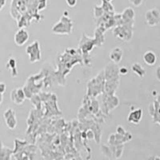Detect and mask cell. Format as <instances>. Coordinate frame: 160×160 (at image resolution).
Masks as SVG:
<instances>
[{
    "mask_svg": "<svg viewBox=\"0 0 160 160\" xmlns=\"http://www.w3.org/2000/svg\"><path fill=\"white\" fill-rule=\"evenodd\" d=\"M155 78H157V80H158L160 82V66H158L155 69Z\"/></svg>",
    "mask_w": 160,
    "mask_h": 160,
    "instance_id": "14",
    "label": "cell"
},
{
    "mask_svg": "<svg viewBox=\"0 0 160 160\" xmlns=\"http://www.w3.org/2000/svg\"><path fill=\"white\" fill-rule=\"evenodd\" d=\"M118 72H119L120 75H125L128 73V69L126 68V67H122V68H120L119 69H118Z\"/></svg>",
    "mask_w": 160,
    "mask_h": 160,
    "instance_id": "13",
    "label": "cell"
},
{
    "mask_svg": "<svg viewBox=\"0 0 160 160\" xmlns=\"http://www.w3.org/2000/svg\"><path fill=\"white\" fill-rule=\"evenodd\" d=\"M122 56H123V51L121 48H118V47L113 48L109 55L110 59L115 64L119 63L122 61Z\"/></svg>",
    "mask_w": 160,
    "mask_h": 160,
    "instance_id": "6",
    "label": "cell"
},
{
    "mask_svg": "<svg viewBox=\"0 0 160 160\" xmlns=\"http://www.w3.org/2000/svg\"><path fill=\"white\" fill-rule=\"evenodd\" d=\"M129 2L135 7H139L142 4V0H129Z\"/></svg>",
    "mask_w": 160,
    "mask_h": 160,
    "instance_id": "12",
    "label": "cell"
},
{
    "mask_svg": "<svg viewBox=\"0 0 160 160\" xmlns=\"http://www.w3.org/2000/svg\"><path fill=\"white\" fill-rule=\"evenodd\" d=\"M108 2H111V1H112V0H107Z\"/></svg>",
    "mask_w": 160,
    "mask_h": 160,
    "instance_id": "17",
    "label": "cell"
},
{
    "mask_svg": "<svg viewBox=\"0 0 160 160\" xmlns=\"http://www.w3.org/2000/svg\"><path fill=\"white\" fill-rule=\"evenodd\" d=\"M6 88H7V87H6L5 83L4 82H1V84H0V92H1V95H3Z\"/></svg>",
    "mask_w": 160,
    "mask_h": 160,
    "instance_id": "15",
    "label": "cell"
},
{
    "mask_svg": "<svg viewBox=\"0 0 160 160\" xmlns=\"http://www.w3.org/2000/svg\"><path fill=\"white\" fill-rule=\"evenodd\" d=\"M146 22L150 27H154L159 23L160 12L158 9H151L148 11L145 14Z\"/></svg>",
    "mask_w": 160,
    "mask_h": 160,
    "instance_id": "1",
    "label": "cell"
},
{
    "mask_svg": "<svg viewBox=\"0 0 160 160\" xmlns=\"http://www.w3.org/2000/svg\"><path fill=\"white\" fill-rule=\"evenodd\" d=\"M29 33H28V31L27 30L19 29L15 34L14 40H15V42L17 46L22 47V46L25 45L28 42V41L29 40Z\"/></svg>",
    "mask_w": 160,
    "mask_h": 160,
    "instance_id": "3",
    "label": "cell"
},
{
    "mask_svg": "<svg viewBox=\"0 0 160 160\" xmlns=\"http://www.w3.org/2000/svg\"><path fill=\"white\" fill-rule=\"evenodd\" d=\"M131 71L134 74H135L136 75H138L140 78H142V77L145 76L146 71L145 69L142 68V66L140 65L138 62H135V63H133L131 68Z\"/></svg>",
    "mask_w": 160,
    "mask_h": 160,
    "instance_id": "9",
    "label": "cell"
},
{
    "mask_svg": "<svg viewBox=\"0 0 160 160\" xmlns=\"http://www.w3.org/2000/svg\"><path fill=\"white\" fill-rule=\"evenodd\" d=\"M0 2H1V8H0V9L2 10L3 7H4V6H5L6 0H0Z\"/></svg>",
    "mask_w": 160,
    "mask_h": 160,
    "instance_id": "16",
    "label": "cell"
},
{
    "mask_svg": "<svg viewBox=\"0 0 160 160\" xmlns=\"http://www.w3.org/2000/svg\"><path fill=\"white\" fill-rule=\"evenodd\" d=\"M4 118H5L6 120V124H7L8 128L11 130L15 129L17 124L16 118H15V115L13 114V111L11 109H9L4 113Z\"/></svg>",
    "mask_w": 160,
    "mask_h": 160,
    "instance_id": "7",
    "label": "cell"
},
{
    "mask_svg": "<svg viewBox=\"0 0 160 160\" xmlns=\"http://www.w3.org/2000/svg\"><path fill=\"white\" fill-rule=\"evenodd\" d=\"M28 54L30 56V61L31 62H35L39 61L41 58V53H40L39 43L37 41L33 42L27 49Z\"/></svg>",
    "mask_w": 160,
    "mask_h": 160,
    "instance_id": "2",
    "label": "cell"
},
{
    "mask_svg": "<svg viewBox=\"0 0 160 160\" xmlns=\"http://www.w3.org/2000/svg\"><path fill=\"white\" fill-rule=\"evenodd\" d=\"M143 62L148 66H154L157 62V56L154 51H148L144 53L142 57Z\"/></svg>",
    "mask_w": 160,
    "mask_h": 160,
    "instance_id": "8",
    "label": "cell"
},
{
    "mask_svg": "<svg viewBox=\"0 0 160 160\" xmlns=\"http://www.w3.org/2000/svg\"><path fill=\"white\" fill-rule=\"evenodd\" d=\"M11 101L17 105L22 104L26 98V95L23 90L20 88L13 91L11 94Z\"/></svg>",
    "mask_w": 160,
    "mask_h": 160,
    "instance_id": "4",
    "label": "cell"
},
{
    "mask_svg": "<svg viewBox=\"0 0 160 160\" xmlns=\"http://www.w3.org/2000/svg\"><path fill=\"white\" fill-rule=\"evenodd\" d=\"M142 110L141 108H137L136 110L131 111L128 117V120L131 123L138 124L142 118Z\"/></svg>",
    "mask_w": 160,
    "mask_h": 160,
    "instance_id": "5",
    "label": "cell"
},
{
    "mask_svg": "<svg viewBox=\"0 0 160 160\" xmlns=\"http://www.w3.org/2000/svg\"><path fill=\"white\" fill-rule=\"evenodd\" d=\"M66 2L70 8H74L77 4V0H66Z\"/></svg>",
    "mask_w": 160,
    "mask_h": 160,
    "instance_id": "11",
    "label": "cell"
},
{
    "mask_svg": "<svg viewBox=\"0 0 160 160\" xmlns=\"http://www.w3.org/2000/svg\"><path fill=\"white\" fill-rule=\"evenodd\" d=\"M122 17V19L128 20V22H129V21H133L134 18H135V12H134L132 8H127V9L124 10Z\"/></svg>",
    "mask_w": 160,
    "mask_h": 160,
    "instance_id": "10",
    "label": "cell"
}]
</instances>
